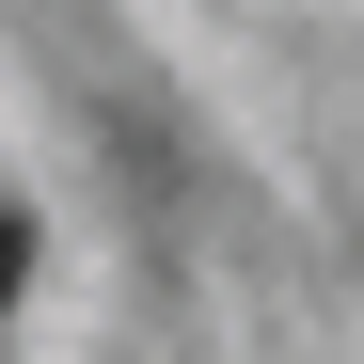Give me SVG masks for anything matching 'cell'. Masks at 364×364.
<instances>
[{
  "instance_id": "1",
  "label": "cell",
  "mask_w": 364,
  "mask_h": 364,
  "mask_svg": "<svg viewBox=\"0 0 364 364\" xmlns=\"http://www.w3.org/2000/svg\"><path fill=\"white\" fill-rule=\"evenodd\" d=\"M16 285H32V222L0 206V317H16Z\"/></svg>"
}]
</instances>
